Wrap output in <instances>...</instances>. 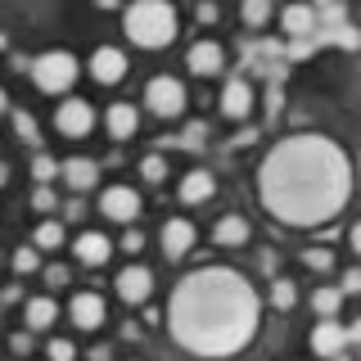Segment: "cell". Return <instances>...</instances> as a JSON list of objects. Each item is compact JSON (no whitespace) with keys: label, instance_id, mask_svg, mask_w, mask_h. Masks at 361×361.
I'll return each mask as SVG.
<instances>
[{"label":"cell","instance_id":"1","mask_svg":"<svg viewBox=\"0 0 361 361\" xmlns=\"http://www.w3.org/2000/svg\"><path fill=\"white\" fill-rule=\"evenodd\" d=\"M257 195L267 212L285 226H321L338 217L353 195L348 158L325 135H289L262 158Z\"/></svg>","mask_w":361,"mask_h":361},{"label":"cell","instance_id":"2","mask_svg":"<svg viewBox=\"0 0 361 361\" xmlns=\"http://www.w3.org/2000/svg\"><path fill=\"white\" fill-rule=\"evenodd\" d=\"M262 302L253 285L231 267H203L190 271L172 289L167 302V330L180 348L199 357H231L257 334Z\"/></svg>","mask_w":361,"mask_h":361},{"label":"cell","instance_id":"3","mask_svg":"<svg viewBox=\"0 0 361 361\" xmlns=\"http://www.w3.org/2000/svg\"><path fill=\"white\" fill-rule=\"evenodd\" d=\"M122 32L135 50H167L176 37V9L167 0H131L122 14Z\"/></svg>","mask_w":361,"mask_h":361},{"label":"cell","instance_id":"4","mask_svg":"<svg viewBox=\"0 0 361 361\" xmlns=\"http://www.w3.org/2000/svg\"><path fill=\"white\" fill-rule=\"evenodd\" d=\"M32 86L45 90V95H68V90L77 86V77H82V59L68 50H45L32 59Z\"/></svg>","mask_w":361,"mask_h":361},{"label":"cell","instance_id":"5","mask_svg":"<svg viewBox=\"0 0 361 361\" xmlns=\"http://www.w3.org/2000/svg\"><path fill=\"white\" fill-rule=\"evenodd\" d=\"M145 109L154 113V118H163V122H172L180 118V113L190 109V90L180 86V77H154L149 86H145Z\"/></svg>","mask_w":361,"mask_h":361},{"label":"cell","instance_id":"6","mask_svg":"<svg viewBox=\"0 0 361 361\" xmlns=\"http://www.w3.org/2000/svg\"><path fill=\"white\" fill-rule=\"evenodd\" d=\"M54 127L68 140H82V135L95 127V104L82 95H59V109H54Z\"/></svg>","mask_w":361,"mask_h":361},{"label":"cell","instance_id":"7","mask_svg":"<svg viewBox=\"0 0 361 361\" xmlns=\"http://www.w3.org/2000/svg\"><path fill=\"white\" fill-rule=\"evenodd\" d=\"M95 208H99V217H109L118 226H131L140 217V195H135L131 185H109V190H99Z\"/></svg>","mask_w":361,"mask_h":361},{"label":"cell","instance_id":"8","mask_svg":"<svg viewBox=\"0 0 361 361\" xmlns=\"http://www.w3.org/2000/svg\"><path fill=\"white\" fill-rule=\"evenodd\" d=\"M113 289H118V298H122V302L140 307V302H149V298H154V271L145 267V262H131V267H122V271H118Z\"/></svg>","mask_w":361,"mask_h":361},{"label":"cell","instance_id":"9","mask_svg":"<svg viewBox=\"0 0 361 361\" xmlns=\"http://www.w3.org/2000/svg\"><path fill=\"white\" fill-rule=\"evenodd\" d=\"M195 240H199V231H195V221H190V217H167V221H163V235H158L167 262L190 257V253H195Z\"/></svg>","mask_w":361,"mask_h":361},{"label":"cell","instance_id":"10","mask_svg":"<svg viewBox=\"0 0 361 361\" xmlns=\"http://www.w3.org/2000/svg\"><path fill=\"white\" fill-rule=\"evenodd\" d=\"M104 316H109V307H104V298H99L95 289H82V293L68 298V321H73V330L95 334L99 325H104Z\"/></svg>","mask_w":361,"mask_h":361},{"label":"cell","instance_id":"11","mask_svg":"<svg viewBox=\"0 0 361 361\" xmlns=\"http://www.w3.org/2000/svg\"><path fill=\"white\" fill-rule=\"evenodd\" d=\"M86 73L95 77L99 86H118L122 77H127V54H122L118 45H99V50L86 59Z\"/></svg>","mask_w":361,"mask_h":361},{"label":"cell","instance_id":"12","mask_svg":"<svg viewBox=\"0 0 361 361\" xmlns=\"http://www.w3.org/2000/svg\"><path fill=\"white\" fill-rule=\"evenodd\" d=\"M253 104H257L253 86H248V82H240V77H231V82L221 86V118H231V122H244V118H253Z\"/></svg>","mask_w":361,"mask_h":361},{"label":"cell","instance_id":"13","mask_svg":"<svg viewBox=\"0 0 361 361\" xmlns=\"http://www.w3.org/2000/svg\"><path fill=\"white\" fill-rule=\"evenodd\" d=\"M185 68H190L195 77H217L221 68H226V50H221L217 41L203 37V41H195V45L185 50Z\"/></svg>","mask_w":361,"mask_h":361},{"label":"cell","instance_id":"14","mask_svg":"<svg viewBox=\"0 0 361 361\" xmlns=\"http://www.w3.org/2000/svg\"><path fill=\"white\" fill-rule=\"evenodd\" d=\"M59 176H63V185L73 190V195H86V190L99 185V163L95 158H63Z\"/></svg>","mask_w":361,"mask_h":361},{"label":"cell","instance_id":"15","mask_svg":"<svg viewBox=\"0 0 361 361\" xmlns=\"http://www.w3.org/2000/svg\"><path fill=\"white\" fill-rule=\"evenodd\" d=\"M73 253H77V262L82 267H104L109 257H113V240L104 231H82L73 240Z\"/></svg>","mask_w":361,"mask_h":361},{"label":"cell","instance_id":"16","mask_svg":"<svg viewBox=\"0 0 361 361\" xmlns=\"http://www.w3.org/2000/svg\"><path fill=\"white\" fill-rule=\"evenodd\" d=\"M54 321H59V302H54L50 293H37V298H23V325H27L32 334L50 330Z\"/></svg>","mask_w":361,"mask_h":361},{"label":"cell","instance_id":"17","mask_svg":"<svg viewBox=\"0 0 361 361\" xmlns=\"http://www.w3.org/2000/svg\"><path fill=\"white\" fill-rule=\"evenodd\" d=\"M212 190H217V180H212V172H203V167H195V172H185V176H180V185H176V199L185 203V208H199V203H208V199H212Z\"/></svg>","mask_w":361,"mask_h":361},{"label":"cell","instance_id":"18","mask_svg":"<svg viewBox=\"0 0 361 361\" xmlns=\"http://www.w3.org/2000/svg\"><path fill=\"white\" fill-rule=\"evenodd\" d=\"M343 343H348V330L334 321V316H321V325L312 330V353H321V357H338V353H343Z\"/></svg>","mask_w":361,"mask_h":361},{"label":"cell","instance_id":"19","mask_svg":"<svg viewBox=\"0 0 361 361\" xmlns=\"http://www.w3.org/2000/svg\"><path fill=\"white\" fill-rule=\"evenodd\" d=\"M135 127H140V109H135V104H109V113H104V131L113 135V140H131Z\"/></svg>","mask_w":361,"mask_h":361},{"label":"cell","instance_id":"20","mask_svg":"<svg viewBox=\"0 0 361 361\" xmlns=\"http://www.w3.org/2000/svg\"><path fill=\"white\" fill-rule=\"evenodd\" d=\"M212 244H221V248L248 244V221L240 217V212H226V217H217V226H212Z\"/></svg>","mask_w":361,"mask_h":361},{"label":"cell","instance_id":"21","mask_svg":"<svg viewBox=\"0 0 361 361\" xmlns=\"http://www.w3.org/2000/svg\"><path fill=\"white\" fill-rule=\"evenodd\" d=\"M280 27H285V37H307L316 27V9L302 5V0H293V5L280 9Z\"/></svg>","mask_w":361,"mask_h":361},{"label":"cell","instance_id":"22","mask_svg":"<svg viewBox=\"0 0 361 361\" xmlns=\"http://www.w3.org/2000/svg\"><path fill=\"white\" fill-rule=\"evenodd\" d=\"M32 244H37L41 253H54V248L63 244V221H54V217L37 221V231H32Z\"/></svg>","mask_w":361,"mask_h":361},{"label":"cell","instance_id":"23","mask_svg":"<svg viewBox=\"0 0 361 361\" xmlns=\"http://www.w3.org/2000/svg\"><path fill=\"white\" fill-rule=\"evenodd\" d=\"M338 307H343V289H338V285L312 289V312L316 316H338Z\"/></svg>","mask_w":361,"mask_h":361},{"label":"cell","instance_id":"24","mask_svg":"<svg viewBox=\"0 0 361 361\" xmlns=\"http://www.w3.org/2000/svg\"><path fill=\"white\" fill-rule=\"evenodd\" d=\"M14 131H18V140L27 145L32 154L41 149V127H37V118H32L27 109H14Z\"/></svg>","mask_w":361,"mask_h":361},{"label":"cell","instance_id":"25","mask_svg":"<svg viewBox=\"0 0 361 361\" xmlns=\"http://www.w3.org/2000/svg\"><path fill=\"white\" fill-rule=\"evenodd\" d=\"M240 23L244 27H267L271 23V0H240Z\"/></svg>","mask_w":361,"mask_h":361},{"label":"cell","instance_id":"26","mask_svg":"<svg viewBox=\"0 0 361 361\" xmlns=\"http://www.w3.org/2000/svg\"><path fill=\"white\" fill-rule=\"evenodd\" d=\"M271 307H276V312H293V307H298V285H293V280H271Z\"/></svg>","mask_w":361,"mask_h":361},{"label":"cell","instance_id":"27","mask_svg":"<svg viewBox=\"0 0 361 361\" xmlns=\"http://www.w3.org/2000/svg\"><path fill=\"white\" fill-rule=\"evenodd\" d=\"M54 176H59V163H54V158L50 154H32V180H37V185H50V180Z\"/></svg>","mask_w":361,"mask_h":361},{"label":"cell","instance_id":"28","mask_svg":"<svg viewBox=\"0 0 361 361\" xmlns=\"http://www.w3.org/2000/svg\"><path fill=\"white\" fill-rule=\"evenodd\" d=\"M140 176L149 180V185H163V180H167V158L163 154H145L140 158Z\"/></svg>","mask_w":361,"mask_h":361},{"label":"cell","instance_id":"29","mask_svg":"<svg viewBox=\"0 0 361 361\" xmlns=\"http://www.w3.org/2000/svg\"><path fill=\"white\" fill-rule=\"evenodd\" d=\"M14 271L18 276H32V271H41V248L37 244H23L14 253Z\"/></svg>","mask_w":361,"mask_h":361},{"label":"cell","instance_id":"30","mask_svg":"<svg viewBox=\"0 0 361 361\" xmlns=\"http://www.w3.org/2000/svg\"><path fill=\"white\" fill-rule=\"evenodd\" d=\"M302 267L307 271H334V253L330 248H302Z\"/></svg>","mask_w":361,"mask_h":361},{"label":"cell","instance_id":"31","mask_svg":"<svg viewBox=\"0 0 361 361\" xmlns=\"http://www.w3.org/2000/svg\"><path fill=\"white\" fill-rule=\"evenodd\" d=\"M32 208L37 212H59V195L50 185H32Z\"/></svg>","mask_w":361,"mask_h":361},{"label":"cell","instance_id":"32","mask_svg":"<svg viewBox=\"0 0 361 361\" xmlns=\"http://www.w3.org/2000/svg\"><path fill=\"white\" fill-rule=\"evenodd\" d=\"M45 357H50V361H77L73 338H50V343H45Z\"/></svg>","mask_w":361,"mask_h":361},{"label":"cell","instance_id":"33","mask_svg":"<svg viewBox=\"0 0 361 361\" xmlns=\"http://www.w3.org/2000/svg\"><path fill=\"white\" fill-rule=\"evenodd\" d=\"M41 276H45V285H50V289H63V285H68V276H73V271H68L63 262H50V267L41 271Z\"/></svg>","mask_w":361,"mask_h":361},{"label":"cell","instance_id":"34","mask_svg":"<svg viewBox=\"0 0 361 361\" xmlns=\"http://www.w3.org/2000/svg\"><path fill=\"white\" fill-rule=\"evenodd\" d=\"M195 18L199 23H217L221 18V5H217V0H199V5H195Z\"/></svg>","mask_w":361,"mask_h":361},{"label":"cell","instance_id":"35","mask_svg":"<svg viewBox=\"0 0 361 361\" xmlns=\"http://www.w3.org/2000/svg\"><path fill=\"white\" fill-rule=\"evenodd\" d=\"M338 289H343V298L348 293H361V267H348L343 280H338Z\"/></svg>","mask_w":361,"mask_h":361},{"label":"cell","instance_id":"36","mask_svg":"<svg viewBox=\"0 0 361 361\" xmlns=\"http://www.w3.org/2000/svg\"><path fill=\"white\" fill-rule=\"evenodd\" d=\"M140 248H145V235L135 231V221H131V226H127V235H122V253H140Z\"/></svg>","mask_w":361,"mask_h":361},{"label":"cell","instance_id":"37","mask_svg":"<svg viewBox=\"0 0 361 361\" xmlns=\"http://www.w3.org/2000/svg\"><path fill=\"white\" fill-rule=\"evenodd\" d=\"M9 348H14L18 357H27V353H32V330H18L14 338H9Z\"/></svg>","mask_w":361,"mask_h":361},{"label":"cell","instance_id":"38","mask_svg":"<svg viewBox=\"0 0 361 361\" xmlns=\"http://www.w3.org/2000/svg\"><path fill=\"white\" fill-rule=\"evenodd\" d=\"M59 212H63V217H86V203L82 199H68V203H59Z\"/></svg>","mask_w":361,"mask_h":361},{"label":"cell","instance_id":"39","mask_svg":"<svg viewBox=\"0 0 361 361\" xmlns=\"http://www.w3.org/2000/svg\"><path fill=\"white\" fill-rule=\"evenodd\" d=\"M199 140H203V127H199V122H195V127L185 131V149H199Z\"/></svg>","mask_w":361,"mask_h":361},{"label":"cell","instance_id":"40","mask_svg":"<svg viewBox=\"0 0 361 361\" xmlns=\"http://www.w3.org/2000/svg\"><path fill=\"white\" fill-rule=\"evenodd\" d=\"M348 244H353V253L361 257V221H353V231H348Z\"/></svg>","mask_w":361,"mask_h":361},{"label":"cell","instance_id":"41","mask_svg":"<svg viewBox=\"0 0 361 361\" xmlns=\"http://www.w3.org/2000/svg\"><path fill=\"white\" fill-rule=\"evenodd\" d=\"M257 267H262V271H267V276H276V253H271V248H267V253H262V257H257Z\"/></svg>","mask_w":361,"mask_h":361},{"label":"cell","instance_id":"42","mask_svg":"<svg viewBox=\"0 0 361 361\" xmlns=\"http://www.w3.org/2000/svg\"><path fill=\"white\" fill-rule=\"evenodd\" d=\"M90 361H113V348H104V343H95V348H90Z\"/></svg>","mask_w":361,"mask_h":361},{"label":"cell","instance_id":"43","mask_svg":"<svg viewBox=\"0 0 361 361\" xmlns=\"http://www.w3.org/2000/svg\"><path fill=\"white\" fill-rule=\"evenodd\" d=\"M122 338H140V325H135V321H122Z\"/></svg>","mask_w":361,"mask_h":361},{"label":"cell","instance_id":"44","mask_svg":"<svg viewBox=\"0 0 361 361\" xmlns=\"http://www.w3.org/2000/svg\"><path fill=\"white\" fill-rule=\"evenodd\" d=\"M95 9H104V14H113V9H122V0H95Z\"/></svg>","mask_w":361,"mask_h":361},{"label":"cell","instance_id":"45","mask_svg":"<svg viewBox=\"0 0 361 361\" xmlns=\"http://www.w3.org/2000/svg\"><path fill=\"white\" fill-rule=\"evenodd\" d=\"M9 176H14V167H9V163H0V190L9 185Z\"/></svg>","mask_w":361,"mask_h":361},{"label":"cell","instance_id":"46","mask_svg":"<svg viewBox=\"0 0 361 361\" xmlns=\"http://www.w3.org/2000/svg\"><path fill=\"white\" fill-rule=\"evenodd\" d=\"M9 109V95H5V86H0V113H5Z\"/></svg>","mask_w":361,"mask_h":361},{"label":"cell","instance_id":"47","mask_svg":"<svg viewBox=\"0 0 361 361\" xmlns=\"http://www.w3.org/2000/svg\"><path fill=\"white\" fill-rule=\"evenodd\" d=\"M5 45H9V37H5V32H0V50H5Z\"/></svg>","mask_w":361,"mask_h":361},{"label":"cell","instance_id":"48","mask_svg":"<svg viewBox=\"0 0 361 361\" xmlns=\"http://www.w3.org/2000/svg\"><path fill=\"white\" fill-rule=\"evenodd\" d=\"M330 361H353V357H343V353H338V357H330Z\"/></svg>","mask_w":361,"mask_h":361}]
</instances>
